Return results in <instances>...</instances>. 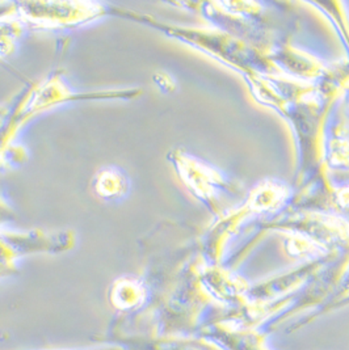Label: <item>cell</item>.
Instances as JSON below:
<instances>
[{
    "instance_id": "6da1fadb",
    "label": "cell",
    "mask_w": 349,
    "mask_h": 350,
    "mask_svg": "<svg viewBox=\"0 0 349 350\" xmlns=\"http://www.w3.org/2000/svg\"><path fill=\"white\" fill-rule=\"evenodd\" d=\"M203 334L223 350H272L267 334L260 328L238 325L226 320L209 323L203 328Z\"/></svg>"
},
{
    "instance_id": "3957f363",
    "label": "cell",
    "mask_w": 349,
    "mask_h": 350,
    "mask_svg": "<svg viewBox=\"0 0 349 350\" xmlns=\"http://www.w3.org/2000/svg\"><path fill=\"white\" fill-rule=\"evenodd\" d=\"M114 350H118V349H114Z\"/></svg>"
},
{
    "instance_id": "7a4b0ae2",
    "label": "cell",
    "mask_w": 349,
    "mask_h": 350,
    "mask_svg": "<svg viewBox=\"0 0 349 350\" xmlns=\"http://www.w3.org/2000/svg\"><path fill=\"white\" fill-rule=\"evenodd\" d=\"M148 350H223L207 338H184L168 337L159 338Z\"/></svg>"
}]
</instances>
